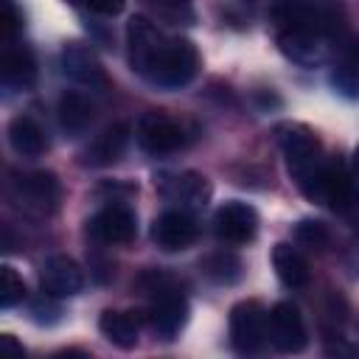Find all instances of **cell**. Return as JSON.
Wrapping results in <instances>:
<instances>
[{
  "mask_svg": "<svg viewBox=\"0 0 359 359\" xmlns=\"http://www.w3.org/2000/svg\"><path fill=\"white\" fill-rule=\"evenodd\" d=\"M196 67H199L196 45L185 36H174V39H165V45L160 48V53H157L146 79L157 87L177 90V87L188 84L196 76Z\"/></svg>",
  "mask_w": 359,
  "mask_h": 359,
  "instance_id": "1",
  "label": "cell"
},
{
  "mask_svg": "<svg viewBox=\"0 0 359 359\" xmlns=\"http://www.w3.org/2000/svg\"><path fill=\"white\" fill-rule=\"evenodd\" d=\"M11 199L34 216H48L59 202V180L50 171H28L11 180Z\"/></svg>",
  "mask_w": 359,
  "mask_h": 359,
  "instance_id": "2",
  "label": "cell"
},
{
  "mask_svg": "<svg viewBox=\"0 0 359 359\" xmlns=\"http://www.w3.org/2000/svg\"><path fill=\"white\" fill-rule=\"evenodd\" d=\"M266 320L269 314L258 300H241L230 309V342L238 353H255L266 334Z\"/></svg>",
  "mask_w": 359,
  "mask_h": 359,
  "instance_id": "3",
  "label": "cell"
},
{
  "mask_svg": "<svg viewBox=\"0 0 359 359\" xmlns=\"http://www.w3.org/2000/svg\"><path fill=\"white\" fill-rule=\"evenodd\" d=\"M266 334H269L272 348L280 351V353H300L309 342L303 314L289 300H280V303L272 306L269 320H266Z\"/></svg>",
  "mask_w": 359,
  "mask_h": 359,
  "instance_id": "4",
  "label": "cell"
},
{
  "mask_svg": "<svg viewBox=\"0 0 359 359\" xmlns=\"http://www.w3.org/2000/svg\"><path fill=\"white\" fill-rule=\"evenodd\" d=\"M163 45H165V36L160 34V28L151 20L132 17L126 22V50H129V65L135 73L149 76Z\"/></svg>",
  "mask_w": 359,
  "mask_h": 359,
  "instance_id": "5",
  "label": "cell"
},
{
  "mask_svg": "<svg viewBox=\"0 0 359 359\" xmlns=\"http://www.w3.org/2000/svg\"><path fill=\"white\" fill-rule=\"evenodd\" d=\"M213 233L224 244H247L258 233V213L247 202H224L213 213Z\"/></svg>",
  "mask_w": 359,
  "mask_h": 359,
  "instance_id": "6",
  "label": "cell"
},
{
  "mask_svg": "<svg viewBox=\"0 0 359 359\" xmlns=\"http://www.w3.org/2000/svg\"><path fill=\"white\" fill-rule=\"evenodd\" d=\"M135 230H137L135 210L123 202H112V205L101 208L87 222V233L98 244H126V241H132Z\"/></svg>",
  "mask_w": 359,
  "mask_h": 359,
  "instance_id": "7",
  "label": "cell"
},
{
  "mask_svg": "<svg viewBox=\"0 0 359 359\" xmlns=\"http://www.w3.org/2000/svg\"><path fill=\"white\" fill-rule=\"evenodd\" d=\"M137 143L149 154H168L185 143L182 126L165 112H146L137 121Z\"/></svg>",
  "mask_w": 359,
  "mask_h": 359,
  "instance_id": "8",
  "label": "cell"
},
{
  "mask_svg": "<svg viewBox=\"0 0 359 359\" xmlns=\"http://www.w3.org/2000/svg\"><path fill=\"white\" fill-rule=\"evenodd\" d=\"M196 236H199L196 219L182 208L160 213L151 224V241L165 252H177V250L191 247L196 241Z\"/></svg>",
  "mask_w": 359,
  "mask_h": 359,
  "instance_id": "9",
  "label": "cell"
},
{
  "mask_svg": "<svg viewBox=\"0 0 359 359\" xmlns=\"http://www.w3.org/2000/svg\"><path fill=\"white\" fill-rule=\"evenodd\" d=\"M188 323V300L177 289H157L149 309V325L160 339H174Z\"/></svg>",
  "mask_w": 359,
  "mask_h": 359,
  "instance_id": "10",
  "label": "cell"
},
{
  "mask_svg": "<svg viewBox=\"0 0 359 359\" xmlns=\"http://www.w3.org/2000/svg\"><path fill=\"white\" fill-rule=\"evenodd\" d=\"M39 283L48 297H73L84 286V275L70 255H50L39 266Z\"/></svg>",
  "mask_w": 359,
  "mask_h": 359,
  "instance_id": "11",
  "label": "cell"
},
{
  "mask_svg": "<svg viewBox=\"0 0 359 359\" xmlns=\"http://www.w3.org/2000/svg\"><path fill=\"white\" fill-rule=\"evenodd\" d=\"M157 188L165 199L180 202L182 210L185 208H205L213 188L208 182V177L196 174V171H182V174H165L157 180Z\"/></svg>",
  "mask_w": 359,
  "mask_h": 359,
  "instance_id": "12",
  "label": "cell"
},
{
  "mask_svg": "<svg viewBox=\"0 0 359 359\" xmlns=\"http://www.w3.org/2000/svg\"><path fill=\"white\" fill-rule=\"evenodd\" d=\"M62 73L84 87H107V73L98 62V56L79 42H70L62 48Z\"/></svg>",
  "mask_w": 359,
  "mask_h": 359,
  "instance_id": "13",
  "label": "cell"
},
{
  "mask_svg": "<svg viewBox=\"0 0 359 359\" xmlns=\"http://www.w3.org/2000/svg\"><path fill=\"white\" fill-rule=\"evenodd\" d=\"M278 45L297 65H317L325 56V34L317 28H280Z\"/></svg>",
  "mask_w": 359,
  "mask_h": 359,
  "instance_id": "14",
  "label": "cell"
},
{
  "mask_svg": "<svg viewBox=\"0 0 359 359\" xmlns=\"http://www.w3.org/2000/svg\"><path fill=\"white\" fill-rule=\"evenodd\" d=\"M126 143H129V123H123V121L112 123L101 135H95L93 143L81 151V165H93V168L112 165L126 151Z\"/></svg>",
  "mask_w": 359,
  "mask_h": 359,
  "instance_id": "15",
  "label": "cell"
},
{
  "mask_svg": "<svg viewBox=\"0 0 359 359\" xmlns=\"http://www.w3.org/2000/svg\"><path fill=\"white\" fill-rule=\"evenodd\" d=\"M272 266H275V275L280 278V283L289 286V289H306L309 280H311V269H309L306 255L292 244H283V241L275 244Z\"/></svg>",
  "mask_w": 359,
  "mask_h": 359,
  "instance_id": "16",
  "label": "cell"
},
{
  "mask_svg": "<svg viewBox=\"0 0 359 359\" xmlns=\"http://www.w3.org/2000/svg\"><path fill=\"white\" fill-rule=\"evenodd\" d=\"M56 118H59V126H62L70 137H76V135L87 132V126L93 123L95 107L90 104L87 95H81V93H76V90H67V93L59 95Z\"/></svg>",
  "mask_w": 359,
  "mask_h": 359,
  "instance_id": "17",
  "label": "cell"
},
{
  "mask_svg": "<svg viewBox=\"0 0 359 359\" xmlns=\"http://www.w3.org/2000/svg\"><path fill=\"white\" fill-rule=\"evenodd\" d=\"M36 79V62L34 53L25 45H6L3 50V84L25 90Z\"/></svg>",
  "mask_w": 359,
  "mask_h": 359,
  "instance_id": "18",
  "label": "cell"
},
{
  "mask_svg": "<svg viewBox=\"0 0 359 359\" xmlns=\"http://www.w3.org/2000/svg\"><path fill=\"white\" fill-rule=\"evenodd\" d=\"M8 143H11V149H14L17 154H22V157H39V154L45 151V146H48L42 126H39L31 115H17V118H11V123H8Z\"/></svg>",
  "mask_w": 359,
  "mask_h": 359,
  "instance_id": "19",
  "label": "cell"
},
{
  "mask_svg": "<svg viewBox=\"0 0 359 359\" xmlns=\"http://www.w3.org/2000/svg\"><path fill=\"white\" fill-rule=\"evenodd\" d=\"M98 331L107 337V342H112L115 348L121 351H129L137 345V323L132 314L126 311H112L107 309L101 317H98Z\"/></svg>",
  "mask_w": 359,
  "mask_h": 359,
  "instance_id": "20",
  "label": "cell"
},
{
  "mask_svg": "<svg viewBox=\"0 0 359 359\" xmlns=\"http://www.w3.org/2000/svg\"><path fill=\"white\" fill-rule=\"evenodd\" d=\"M199 266H202V272L213 280V283H236L238 278H241V261H238V255H233V252H213V255H208V258H202L199 261Z\"/></svg>",
  "mask_w": 359,
  "mask_h": 359,
  "instance_id": "21",
  "label": "cell"
},
{
  "mask_svg": "<svg viewBox=\"0 0 359 359\" xmlns=\"http://www.w3.org/2000/svg\"><path fill=\"white\" fill-rule=\"evenodd\" d=\"M22 297H25V283H22V278L17 275L14 266L3 264V266H0V306H3V309H14L17 303H22Z\"/></svg>",
  "mask_w": 359,
  "mask_h": 359,
  "instance_id": "22",
  "label": "cell"
},
{
  "mask_svg": "<svg viewBox=\"0 0 359 359\" xmlns=\"http://www.w3.org/2000/svg\"><path fill=\"white\" fill-rule=\"evenodd\" d=\"M294 238H297L303 247H309V250H325L328 241H331V233H328V227H325L323 222H317V219H303V222L294 224Z\"/></svg>",
  "mask_w": 359,
  "mask_h": 359,
  "instance_id": "23",
  "label": "cell"
},
{
  "mask_svg": "<svg viewBox=\"0 0 359 359\" xmlns=\"http://www.w3.org/2000/svg\"><path fill=\"white\" fill-rule=\"evenodd\" d=\"M331 87L348 98H359V76L351 67H337L331 73Z\"/></svg>",
  "mask_w": 359,
  "mask_h": 359,
  "instance_id": "24",
  "label": "cell"
},
{
  "mask_svg": "<svg viewBox=\"0 0 359 359\" xmlns=\"http://www.w3.org/2000/svg\"><path fill=\"white\" fill-rule=\"evenodd\" d=\"M20 22H22V17H20L17 6H14V0H0V28H3V39L6 42L17 34Z\"/></svg>",
  "mask_w": 359,
  "mask_h": 359,
  "instance_id": "25",
  "label": "cell"
},
{
  "mask_svg": "<svg viewBox=\"0 0 359 359\" xmlns=\"http://www.w3.org/2000/svg\"><path fill=\"white\" fill-rule=\"evenodd\" d=\"M31 314H34V320L36 323H56L59 320V306H53V303H48L45 297L42 300H36L34 306H31Z\"/></svg>",
  "mask_w": 359,
  "mask_h": 359,
  "instance_id": "26",
  "label": "cell"
},
{
  "mask_svg": "<svg viewBox=\"0 0 359 359\" xmlns=\"http://www.w3.org/2000/svg\"><path fill=\"white\" fill-rule=\"evenodd\" d=\"M84 3H87L90 11L104 14V17H112V14H118L126 6V0H84Z\"/></svg>",
  "mask_w": 359,
  "mask_h": 359,
  "instance_id": "27",
  "label": "cell"
},
{
  "mask_svg": "<svg viewBox=\"0 0 359 359\" xmlns=\"http://www.w3.org/2000/svg\"><path fill=\"white\" fill-rule=\"evenodd\" d=\"M0 351H6V353H14V356H22V345H17L11 334H3V337H0Z\"/></svg>",
  "mask_w": 359,
  "mask_h": 359,
  "instance_id": "28",
  "label": "cell"
},
{
  "mask_svg": "<svg viewBox=\"0 0 359 359\" xmlns=\"http://www.w3.org/2000/svg\"><path fill=\"white\" fill-rule=\"evenodd\" d=\"M154 3H160V6H185L188 0H154Z\"/></svg>",
  "mask_w": 359,
  "mask_h": 359,
  "instance_id": "29",
  "label": "cell"
},
{
  "mask_svg": "<svg viewBox=\"0 0 359 359\" xmlns=\"http://www.w3.org/2000/svg\"><path fill=\"white\" fill-rule=\"evenodd\" d=\"M353 168H356V174H359V146H356V151H353Z\"/></svg>",
  "mask_w": 359,
  "mask_h": 359,
  "instance_id": "30",
  "label": "cell"
},
{
  "mask_svg": "<svg viewBox=\"0 0 359 359\" xmlns=\"http://www.w3.org/2000/svg\"><path fill=\"white\" fill-rule=\"evenodd\" d=\"M67 3H76V0H67Z\"/></svg>",
  "mask_w": 359,
  "mask_h": 359,
  "instance_id": "31",
  "label": "cell"
}]
</instances>
